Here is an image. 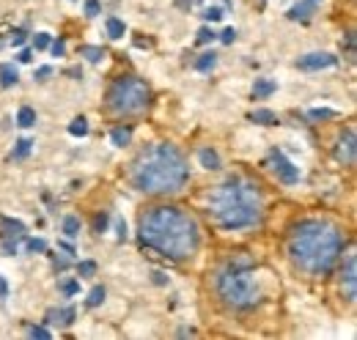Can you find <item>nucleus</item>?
<instances>
[{"label":"nucleus","mask_w":357,"mask_h":340,"mask_svg":"<svg viewBox=\"0 0 357 340\" xmlns=\"http://www.w3.org/2000/svg\"><path fill=\"white\" fill-rule=\"evenodd\" d=\"M140 242L171 261H187L201 247L195 217L178 206H151L140 217Z\"/></svg>","instance_id":"1"},{"label":"nucleus","mask_w":357,"mask_h":340,"mask_svg":"<svg viewBox=\"0 0 357 340\" xmlns=\"http://www.w3.org/2000/svg\"><path fill=\"white\" fill-rule=\"evenodd\" d=\"M344 253V233L330 219H303L289 233V255L291 263L311 275H330Z\"/></svg>","instance_id":"2"},{"label":"nucleus","mask_w":357,"mask_h":340,"mask_svg":"<svg viewBox=\"0 0 357 340\" xmlns=\"http://www.w3.org/2000/svg\"><path fill=\"white\" fill-rule=\"evenodd\" d=\"M130 178L135 190L146 195H176L190 178V165L176 146L157 143L135 160Z\"/></svg>","instance_id":"3"},{"label":"nucleus","mask_w":357,"mask_h":340,"mask_svg":"<svg viewBox=\"0 0 357 340\" xmlns=\"http://www.w3.org/2000/svg\"><path fill=\"white\" fill-rule=\"evenodd\" d=\"M212 214L218 217L225 231H245L261 222L264 217V198L256 181L234 176L212 192Z\"/></svg>","instance_id":"4"},{"label":"nucleus","mask_w":357,"mask_h":340,"mask_svg":"<svg viewBox=\"0 0 357 340\" xmlns=\"http://www.w3.org/2000/svg\"><path fill=\"white\" fill-rule=\"evenodd\" d=\"M250 258H234L225 269L215 275V291L231 310H253L261 302V288L253 277Z\"/></svg>","instance_id":"5"},{"label":"nucleus","mask_w":357,"mask_h":340,"mask_svg":"<svg viewBox=\"0 0 357 340\" xmlns=\"http://www.w3.org/2000/svg\"><path fill=\"white\" fill-rule=\"evenodd\" d=\"M105 102H107V113H113L119 118H135V116H143L149 110L151 91L140 77L121 75L107 88V99Z\"/></svg>","instance_id":"6"},{"label":"nucleus","mask_w":357,"mask_h":340,"mask_svg":"<svg viewBox=\"0 0 357 340\" xmlns=\"http://www.w3.org/2000/svg\"><path fill=\"white\" fill-rule=\"evenodd\" d=\"M269 162H272L275 176H278L283 184H297V181H300V168H294V162H289L283 151L272 148V151H269Z\"/></svg>","instance_id":"7"},{"label":"nucleus","mask_w":357,"mask_h":340,"mask_svg":"<svg viewBox=\"0 0 357 340\" xmlns=\"http://www.w3.org/2000/svg\"><path fill=\"white\" fill-rule=\"evenodd\" d=\"M341 291H344L347 302H355L357 299V258L355 255H349L347 263H344V269H341Z\"/></svg>","instance_id":"8"},{"label":"nucleus","mask_w":357,"mask_h":340,"mask_svg":"<svg viewBox=\"0 0 357 340\" xmlns=\"http://www.w3.org/2000/svg\"><path fill=\"white\" fill-rule=\"evenodd\" d=\"M335 63H338V58H335V55H330V52H311V55H303V58L297 61V66H300L303 72L330 69V66H335Z\"/></svg>","instance_id":"9"},{"label":"nucleus","mask_w":357,"mask_h":340,"mask_svg":"<svg viewBox=\"0 0 357 340\" xmlns=\"http://www.w3.org/2000/svg\"><path fill=\"white\" fill-rule=\"evenodd\" d=\"M335 157H338V162H344V165H355V132H352V129H347V132L338 137V143H335Z\"/></svg>","instance_id":"10"},{"label":"nucleus","mask_w":357,"mask_h":340,"mask_svg":"<svg viewBox=\"0 0 357 340\" xmlns=\"http://www.w3.org/2000/svg\"><path fill=\"white\" fill-rule=\"evenodd\" d=\"M45 321L47 324H58V327H69L75 321V307H52Z\"/></svg>","instance_id":"11"},{"label":"nucleus","mask_w":357,"mask_h":340,"mask_svg":"<svg viewBox=\"0 0 357 340\" xmlns=\"http://www.w3.org/2000/svg\"><path fill=\"white\" fill-rule=\"evenodd\" d=\"M321 0H303V3H297L291 11H289V17L291 20H297V22H308L313 14H316V6H319Z\"/></svg>","instance_id":"12"},{"label":"nucleus","mask_w":357,"mask_h":340,"mask_svg":"<svg viewBox=\"0 0 357 340\" xmlns=\"http://www.w3.org/2000/svg\"><path fill=\"white\" fill-rule=\"evenodd\" d=\"M0 236H3V239H17V236H25V225H22L20 219L0 217Z\"/></svg>","instance_id":"13"},{"label":"nucleus","mask_w":357,"mask_h":340,"mask_svg":"<svg viewBox=\"0 0 357 340\" xmlns=\"http://www.w3.org/2000/svg\"><path fill=\"white\" fill-rule=\"evenodd\" d=\"M275 91H278L275 80H256V85H253V99H267Z\"/></svg>","instance_id":"14"},{"label":"nucleus","mask_w":357,"mask_h":340,"mask_svg":"<svg viewBox=\"0 0 357 340\" xmlns=\"http://www.w3.org/2000/svg\"><path fill=\"white\" fill-rule=\"evenodd\" d=\"M110 140H113V146H119V148L130 146V140H132V127H116L110 132Z\"/></svg>","instance_id":"15"},{"label":"nucleus","mask_w":357,"mask_h":340,"mask_svg":"<svg viewBox=\"0 0 357 340\" xmlns=\"http://www.w3.org/2000/svg\"><path fill=\"white\" fill-rule=\"evenodd\" d=\"M198 160H201V165L206 170L220 168V157H218V151H212V148H201V151H198Z\"/></svg>","instance_id":"16"},{"label":"nucleus","mask_w":357,"mask_h":340,"mask_svg":"<svg viewBox=\"0 0 357 340\" xmlns=\"http://www.w3.org/2000/svg\"><path fill=\"white\" fill-rule=\"evenodd\" d=\"M17 80H20V72L11 63H3L0 66V85L3 88H11V85H17Z\"/></svg>","instance_id":"17"},{"label":"nucleus","mask_w":357,"mask_h":340,"mask_svg":"<svg viewBox=\"0 0 357 340\" xmlns=\"http://www.w3.org/2000/svg\"><path fill=\"white\" fill-rule=\"evenodd\" d=\"M250 121L269 127V124H278V116H275L272 110H253V113H250Z\"/></svg>","instance_id":"18"},{"label":"nucleus","mask_w":357,"mask_h":340,"mask_svg":"<svg viewBox=\"0 0 357 340\" xmlns=\"http://www.w3.org/2000/svg\"><path fill=\"white\" fill-rule=\"evenodd\" d=\"M124 33H127V25H124L119 17H110V20H107V36H110V39H121Z\"/></svg>","instance_id":"19"},{"label":"nucleus","mask_w":357,"mask_h":340,"mask_svg":"<svg viewBox=\"0 0 357 340\" xmlns=\"http://www.w3.org/2000/svg\"><path fill=\"white\" fill-rule=\"evenodd\" d=\"M215 66H218V55H215V52H204V55L195 61V69H198V72H212Z\"/></svg>","instance_id":"20"},{"label":"nucleus","mask_w":357,"mask_h":340,"mask_svg":"<svg viewBox=\"0 0 357 340\" xmlns=\"http://www.w3.org/2000/svg\"><path fill=\"white\" fill-rule=\"evenodd\" d=\"M17 124L20 127H33L36 124V110L33 107H20V113H17Z\"/></svg>","instance_id":"21"},{"label":"nucleus","mask_w":357,"mask_h":340,"mask_svg":"<svg viewBox=\"0 0 357 340\" xmlns=\"http://www.w3.org/2000/svg\"><path fill=\"white\" fill-rule=\"evenodd\" d=\"M80 55H83V58H89L91 63H99V61H105V49H102V47H91V44L80 47Z\"/></svg>","instance_id":"22"},{"label":"nucleus","mask_w":357,"mask_h":340,"mask_svg":"<svg viewBox=\"0 0 357 340\" xmlns=\"http://www.w3.org/2000/svg\"><path fill=\"white\" fill-rule=\"evenodd\" d=\"M69 134H75V137H86L89 134V121L80 116V118H75L72 124H69Z\"/></svg>","instance_id":"23"},{"label":"nucleus","mask_w":357,"mask_h":340,"mask_svg":"<svg viewBox=\"0 0 357 340\" xmlns=\"http://www.w3.org/2000/svg\"><path fill=\"white\" fill-rule=\"evenodd\" d=\"M31 146H33V140H28V137H22V140H17V148H14V160H25L28 154H31Z\"/></svg>","instance_id":"24"},{"label":"nucleus","mask_w":357,"mask_h":340,"mask_svg":"<svg viewBox=\"0 0 357 340\" xmlns=\"http://www.w3.org/2000/svg\"><path fill=\"white\" fill-rule=\"evenodd\" d=\"M63 233H66L69 239H75V236L80 233V219H77V217H66V219H63Z\"/></svg>","instance_id":"25"},{"label":"nucleus","mask_w":357,"mask_h":340,"mask_svg":"<svg viewBox=\"0 0 357 340\" xmlns=\"http://www.w3.org/2000/svg\"><path fill=\"white\" fill-rule=\"evenodd\" d=\"M93 272H96V263L93 261H80L77 263V275L80 277H93Z\"/></svg>","instance_id":"26"},{"label":"nucleus","mask_w":357,"mask_h":340,"mask_svg":"<svg viewBox=\"0 0 357 340\" xmlns=\"http://www.w3.org/2000/svg\"><path fill=\"white\" fill-rule=\"evenodd\" d=\"M102 302H105V288H102V286H96V288L89 294V307H99Z\"/></svg>","instance_id":"27"},{"label":"nucleus","mask_w":357,"mask_h":340,"mask_svg":"<svg viewBox=\"0 0 357 340\" xmlns=\"http://www.w3.org/2000/svg\"><path fill=\"white\" fill-rule=\"evenodd\" d=\"M313 121H327V118H335V110H327V107H319V110H311Z\"/></svg>","instance_id":"28"},{"label":"nucleus","mask_w":357,"mask_h":340,"mask_svg":"<svg viewBox=\"0 0 357 340\" xmlns=\"http://www.w3.org/2000/svg\"><path fill=\"white\" fill-rule=\"evenodd\" d=\"M209 22H220L223 20V8H218V6H212V8H206V14H204Z\"/></svg>","instance_id":"29"},{"label":"nucleus","mask_w":357,"mask_h":340,"mask_svg":"<svg viewBox=\"0 0 357 340\" xmlns=\"http://www.w3.org/2000/svg\"><path fill=\"white\" fill-rule=\"evenodd\" d=\"M28 250H31V253H45L47 250L45 239H28Z\"/></svg>","instance_id":"30"},{"label":"nucleus","mask_w":357,"mask_h":340,"mask_svg":"<svg viewBox=\"0 0 357 340\" xmlns=\"http://www.w3.org/2000/svg\"><path fill=\"white\" fill-rule=\"evenodd\" d=\"M33 47H36V49H47V47H50V33H36V36H33Z\"/></svg>","instance_id":"31"},{"label":"nucleus","mask_w":357,"mask_h":340,"mask_svg":"<svg viewBox=\"0 0 357 340\" xmlns=\"http://www.w3.org/2000/svg\"><path fill=\"white\" fill-rule=\"evenodd\" d=\"M28 335H31V338L47 340V338H50V330H45V327H28Z\"/></svg>","instance_id":"32"},{"label":"nucleus","mask_w":357,"mask_h":340,"mask_svg":"<svg viewBox=\"0 0 357 340\" xmlns=\"http://www.w3.org/2000/svg\"><path fill=\"white\" fill-rule=\"evenodd\" d=\"M77 291H80V283H77V280H69V283H63V294H66V297H75Z\"/></svg>","instance_id":"33"},{"label":"nucleus","mask_w":357,"mask_h":340,"mask_svg":"<svg viewBox=\"0 0 357 340\" xmlns=\"http://www.w3.org/2000/svg\"><path fill=\"white\" fill-rule=\"evenodd\" d=\"M93 228L99 231V233H105V228H107V214H96V219H93Z\"/></svg>","instance_id":"34"},{"label":"nucleus","mask_w":357,"mask_h":340,"mask_svg":"<svg viewBox=\"0 0 357 340\" xmlns=\"http://www.w3.org/2000/svg\"><path fill=\"white\" fill-rule=\"evenodd\" d=\"M212 39H215V33H212L209 28H201V31H198V44H209Z\"/></svg>","instance_id":"35"},{"label":"nucleus","mask_w":357,"mask_h":340,"mask_svg":"<svg viewBox=\"0 0 357 340\" xmlns=\"http://www.w3.org/2000/svg\"><path fill=\"white\" fill-rule=\"evenodd\" d=\"M99 14V3L96 0H86V17H96Z\"/></svg>","instance_id":"36"},{"label":"nucleus","mask_w":357,"mask_h":340,"mask_svg":"<svg viewBox=\"0 0 357 340\" xmlns=\"http://www.w3.org/2000/svg\"><path fill=\"white\" fill-rule=\"evenodd\" d=\"M220 39H223V44H234V39H236V31H234V28H225L223 33H220Z\"/></svg>","instance_id":"37"},{"label":"nucleus","mask_w":357,"mask_h":340,"mask_svg":"<svg viewBox=\"0 0 357 340\" xmlns=\"http://www.w3.org/2000/svg\"><path fill=\"white\" fill-rule=\"evenodd\" d=\"M50 47H52V55H63L66 52V44L61 42V39L58 42H50Z\"/></svg>","instance_id":"38"},{"label":"nucleus","mask_w":357,"mask_h":340,"mask_svg":"<svg viewBox=\"0 0 357 340\" xmlns=\"http://www.w3.org/2000/svg\"><path fill=\"white\" fill-rule=\"evenodd\" d=\"M22 42H25V31H14V33H11V44L20 47Z\"/></svg>","instance_id":"39"},{"label":"nucleus","mask_w":357,"mask_h":340,"mask_svg":"<svg viewBox=\"0 0 357 340\" xmlns=\"http://www.w3.org/2000/svg\"><path fill=\"white\" fill-rule=\"evenodd\" d=\"M8 297V283H6V277L0 275V299H6Z\"/></svg>","instance_id":"40"},{"label":"nucleus","mask_w":357,"mask_h":340,"mask_svg":"<svg viewBox=\"0 0 357 340\" xmlns=\"http://www.w3.org/2000/svg\"><path fill=\"white\" fill-rule=\"evenodd\" d=\"M151 277H154V283H157V286H165V283H168V277H165L162 272H154Z\"/></svg>","instance_id":"41"},{"label":"nucleus","mask_w":357,"mask_h":340,"mask_svg":"<svg viewBox=\"0 0 357 340\" xmlns=\"http://www.w3.org/2000/svg\"><path fill=\"white\" fill-rule=\"evenodd\" d=\"M50 75H52V69H50V66H42V69L36 72V80H45V77H50Z\"/></svg>","instance_id":"42"},{"label":"nucleus","mask_w":357,"mask_h":340,"mask_svg":"<svg viewBox=\"0 0 357 340\" xmlns=\"http://www.w3.org/2000/svg\"><path fill=\"white\" fill-rule=\"evenodd\" d=\"M17 58H20V61H22V63H31V49H22V52H20V55H17Z\"/></svg>","instance_id":"43"},{"label":"nucleus","mask_w":357,"mask_h":340,"mask_svg":"<svg viewBox=\"0 0 357 340\" xmlns=\"http://www.w3.org/2000/svg\"><path fill=\"white\" fill-rule=\"evenodd\" d=\"M119 239H127V225L124 222H119Z\"/></svg>","instance_id":"44"}]
</instances>
